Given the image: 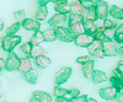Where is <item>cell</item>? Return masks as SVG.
<instances>
[{
  "instance_id": "1",
  "label": "cell",
  "mask_w": 123,
  "mask_h": 102,
  "mask_svg": "<svg viewBox=\"0 0 123 102\" xmlns=\"http://www.w3.org/2000/svg\"><path fill=\"white\" fill-rule=\"evenodd\" d=\"M22 42V37L18 36V35H6L4 38H3V44H1V48L4 52L9 53L14 50L17 46H20Z\"/></svg>"
},
{
  "instance_id": "2",
  "label": "cell",
  "mask_w": 123,
  "mask_h": 102,
  "mask_svg": "<svg viewBox=\"0 0 123 102\" xmlns=\"http://www.w3.org/2000/svg\"><path fill=\"white\" fill-rule=\"evenodd\" d=\"M73 74V69L70 66H63L60 68L57 74H55V78H54V84L55 85H64L67 81L69 80V78Z\"/></svg>"
},
{
  "instance_id": "3",
  "label": "cell",
  "mask_w": 123,
  "mask_h": 102,
  "mask_svg": "<svg viewBox=\"0 0 123 102\" xmlns=\"http://www.w3.org/2000/svg\"><path fill=\"white\" fill-rule=\"evenodd\" d=\"M118 43L115 39H105L102 41V50L105 57H116L117 55Z\"/></svg>"
},
{
  "instance_id": "4",
  "label": "cell",
  "mask_w": 123,
  "mask_h": 102,
  "mask_svg": "<svg viewBox=\"0 0 123 102\" xmlns=\"http://www.w3.org/2000/svg\"><path fill=\"white\" fill-rule=\"evenodd\" d=\"M55 33H57V39L64 43H71L74 41V36L71 35L68 27H64L63 25L55 27Z\"/></svg>"
},
{
  "instance_id": "5",
  "label": "cell",
  "mask_w": 123,
  "mask_h": 102,
  "mask_svg": "<svg viewBox=\"0 0 123 102\" xmlns=\"http://www.w3.org/2000/svg\"><path fill=\"white\" fill-rule=\"evenodd\" d=\"M108 9H110V5L107 1H105V0H95V10H96L98 20L104 21L105 18L108 17Z\"/></svg>"
},
{
  "instance_id": "6",
  "label": "cell",
  "mask_w": 123,
  "mask_h": 102,
  "mask_svg": "<svg viewBox=\"0 0 123 102\" xmlns=\"http://www.w3.org/2000/svg\"><path fill=\"white\" fill-rule=\"evenodd\" d=\"M18 64H20V57L14 50L9 52V55L6 57V60H5V70L6 71H15V70H17Z\"/></svg>"
},
{
  "instance_id": "7",
  "label": "cell",
  "mask_w": 123,
  "mask_h": 102,
  "mask_svg": "<svg viewBox=\"0 0 123 102\" xmlns=\"http://www.w3.org/2000/svg\"><path fill=\"white\" fill-rule=\"evenodd\" d=\"M87 52H89V55H94L95 58H98V59H102L105 57L104 50H102V42L101 41H96V39L92 41V42L87 46Z\"/></svg>"
},
{
  "instance_id": "8",
  "label": "cell",
  "mask_w": 123,
  "mask_h": 102,
  "mask_svg": "<svg viewBox=\"0 0 123 102\" xmlns=\"http://www.w3.org/2000/svg\"><path fill=\"white\" fill-rule=\"evenodd\" d=\"M21 27H24L28 32H36L41 28V21H38L36 18L25 17L21 21Z\"/></svg>"
},
{
  "instance_id": "9",
  "label": "cell",
  "mask_w": 123,
  "mask_h": 102,
  "mask_svg": "<svg viewBox=\"0 0 123 102\" xmlns=\"http://www.w3.org/2000/svg\"><path fill=\"white\" fill-rule=\"evenodd\" d=\"M100 97L105 101H115L117 98V94L118 91L113 87V86H108V87H102L98 90Z\"/></svg>"
},
{
  "instance_id": "10",
  "label": "cell",
  "mask_w": 123,
  "mask_h": 102,
  "mask_svg": "<svg viewBox=\"0 0 123 102\" xmlns=\"http://www.w3.org/2000/svg\"><path fill=\"white\" fill-rule=\"evenodd\" d=\"M94 41V36L92 35H89L86 32L81 33V35H78L74 37V41L73 42L75 43V46L78 47H81V48H87V46Z\"/></svg>"
},
{
  "instance_id": "11",
  "label": "cell",
  "mask_w": 123,
  "mask_h": 102,
  "mask_svg": "<svg viewBox=\"0 0 123 102\" xmlns=\"http://www.w3.org/2000/svg\"><path fill=\"white\" fill-rule=\"evenodd\" d=\"M31 102H52L53 98L48 92L42 90H36L32 92V96L30 98Z\"/></svg>"
},
{
  "instance_id": "12",
  "label": "cell",
  "mask_w": 123,
  "mask_h": 102,
  "mask_svg": "<svg viewBox=\"0 0 123 102\" xmlns=\"http://www.w3.org/2000/svg\"><path fill=\"white\" fill-rule=\"evenodd\" d=\"M67 18H68V15L65 14H59V12H55L52 17H50L48 20V25L50 27H58V26H62V25H64L67 22Z\"/></svg>"
},
{
  "instance_id": "13",
  "label": "cell",
  "mask_w": 123,
  "mask_h": 102,
  "mask_svg": "<svg viewBox=\"0 0 123 102\" xmlns=\"http://www.w3.org/2000/svg\"><path fill=\"white\" fill-rule=\"evenodd\" d=\"M31 69H33V63L28 57H24V58H20V64L17 68V71L20 74H26Z\"/></svg>"
},
{
  "instance_id": "14",
  "label": "cell",
  "mask_w": 123,
  "mask_h": 102,
  "mask_svg": "<svg viewBox=\"0 0 123 102\" xmlns=\"http://www.w3.org/2000/svg\"><path fill=\"white\" fill-rule=\"evenodd\" d=\"M108 80H110L111 85L113 86L117 91H121L123 89V75L119 74V71L117 69L113 70V75H112Z\"/></svg>"
},
{
  "instance_id": "15",
  "label": "cell",
  "mask_w": 123,
  "mask_h": 102,
  "mask_svg": "<svg viewBox=\"0 0 123 102\" xmlns=\"http://www.w3.org/2000/svg\"><path fill=\"white\" fill-rule=\"evenodd\" d=\"M95 70V60L89 59L87 62H85L84 64H81V71H83V75L86 79H90L92 73Z\"/></svg>"
},
{
  "instance_id": "16",
  "label": "cell",
  "mask_w": 123,
  "mask_h": 102,
  "mask_svg": "<svg viewBox=\"0 0 123 102\" xmlns=\"http://www.w3.org/2000/svg\"><path fill=\"white\" fill-rule=\"evenodd\" d=\"M90 79L94 84H102V83H105V81L108 80L106 73L102 70H94V73H92Z\"/></svg>"
},
{
  "instance_id": "17",
  "label": "cell",
  "mask_w": 123,
  "mask_h": 102,
  "mask_svg": "<svg viewBox=\"0 0 123 102\" xmlns=\"http://www.w3.org/2000/svg\"><path fill=\"white\" fill-rule=\"evenodd\" d=\"M35 64L38 69L41 70H44L47 69L50 64H52V60H50L47 55H39L37 58H35Z\"/></svg>"
},
{
  "instance_id": "18",
  "label": "cell",
  "mask_w": 123,
  "mask_h": 102,
  "mask_svg": "<svg viewBox=\"0 0 123 102\" xmlns=\"http://www.w3.org/2000/svg\"><path fill=\"white\" fill-rule=\"evenodd\" d=\"M68 28H69V31L71 32V35H73L74 37L85 32V27H84V22L83 21H81V22L70 24V25H68Z\"/></svg>"
},
{
  "instance_id": "19",
  "label": "cell",
  "mask_w": 123,
  "mask_h": 102,
  "mask_svg": "<svg viewBox=\"0 0 123 102\" xmlns=\"http://www.w3.org/2000/svg\"><path fill=\"white\" fill-rule=\"evenodd\" d=\"M108 16H111L115 20H123V7H119L117 5H112L108 9Z\"/></svg>"
},
{
  "instance_id": "20",
  "label": "cell",
  "mask_w": 123,
  "mask_h": 102,
  "mask_svg": "<svg viewBox=\"0 0 123 102\" xmlns=\"http://www.w3.org/2000/svg\"><path fill=\"white\" fill-rule=\"evenodd\" d=\"M47 16H48V7L44 5H38L35 12V18L38 20V21H44Z\"/></svg>"
},
{
  "instance_id": "21",
  "label": "cell",
  "mask_w": 123,
  "mask_h": 102,
  "mask_svg": "<svg viewBox=\"0 0 123 102\" xmlns=\"http://www.w3.org/2000/svg\"><path fill=\"white\" fill-rule=\"evenodd\" d=\"M54 11L55 12H59V14H65V15H69L70 14V4L68 1H64V3H54Z\"/></svg>"
},
{
  "instance_id": "22",
  "label": "cell",
  "mask_w": 123,
  "mask_h": 102,
  "mask_svg": "<svg viewBox=\"0 0 123 102\" xmlns=\"http://www.w3.org/2000/svg\"><path fill=\"white\" fill-rule=\"evenodd\" d=\"M24 79H25V81H26L27 84H30V85H36L37 80H38V71L31 69L28 73L24 74Z\"/></svg>"
},
{
  "instance_id": "23",
  "label": "cell",
  "mask_w": 123,
  "mask_h": 102,
  "mask_svg": "<svg viewBox=\"0 0 123 102\" xmlns=\"http://www.w3.org/2000/svg\"><path fill=\"white\" fill-rule=\"evenodd\" d=\"M85 7L83 6L80 0H74V1L70 3V12H74V14H80V15H84L85 14Z\"/></svg>"
},
{
  "instance_id": "24",
  "label": "cell",
  "mask_w": 123,
  "mask_h": 102,
  "mask_svg": "<svg viewBox=\"0 0 123 102\" xmlns=\"http://www.w3.org/2000/svg\"><path fill=\"white\" fill-rule=\"evenodd\" d=\"M84 27H85V32L89 33V35H94L97 30V25H96V21H92V20H87V18H84Z\"/></svg>"
},
{
  "instance_id": "25",
  "label": "cell",
  "mask_w": 123,
  "mask_h": 102,
  "mask_svg": "<svg viewBox=\"0 0 123 102\" xmlns=\"http://www.w3.org/2000/svg\"><path fill=\"white\" fill-rule=\"evenodd\" d=\"M43 36H44V42H54L57 39V33H55V28L50 27V28H47L43 31Z\"/></svg>"
},
{
  "instance_id": "26",
  "label": "cell",
  "mask_w": 123,
  "mask_h": 102,
  "mask_svg": "<svg viewBox=\"0 0 123 102\" xmlns=\"http://www.w3.org/2000/svg\"><path fill=\"white\" fill-rule=\"evenodd\" d=\"M30 42L32 43L33 46H37V44H41L42 42H44V36H43V31H36L33 32V35L31 36V39Z\"/></svg>"
},
{
  "instance_id": "27",
  "label": "cell",
  "mask_w": 123,
  "mask_h": 102,
  "mask_svg": "<svg viewBox=\"0 0 123 102\" xmlns=\"http://www.w3.org/2000/svg\"><path fill=\"white\" fill-rule=\"evenodd\" d=\"M39 55H47V50L43 48V47H41L39 44L37 46H33L32 47V52H31V58H37Z\"/></svg>"
},
{
  "instance_id": "28",
  "label": "cell",
  "mask_w": 123,
  "mask_h": 102,
  "mask_svg": "<svg viewBox=\"0 0 123 102\" xmlns=\"http://www.w3.org/2000/svg\"><path fill=\"white\" fill-rule=\"evenodd\" d=\"M32 47H33V44L30 42H25V43H21L20 44V50L25 54V57H28V58H31V52H32Z\"/></svg>"
},
{
  "instance_id": "29",
  "label": "cell",
  "mask_w": 123,
  "mask_h": 102,
  "mask_svg": "<svg viewBox=\"0 0 123 102\" xmlns=\"http://www.w3.org/2000/svg\"><path fill=\"white\" fill-rule=\"evenodd\" d=\"M84 21V15H80V14H74V12H70L68 15V18H67V22L68 25L70 24H74V22H81Z\"/></svg>"
},
{
  "instance_id": "30",
  "label": "cell",
  "mask_w": 123,
  "mask_h": 102,
  "mask_svg": "<svg viewBox=\"0 0 123 102\" xmlns=\"http://www.w3.org/2000/svg\"><path fill=\"white\" fill-rule=\"evenodd\" d=\"M68 91L69 90L62 87L60 85H55L54 89H53V95H54L55 98L57 97H62V96H68Z\"/></svg>"
},
{
  "instance_id": "31",
  "label": "cell",
  "mask_w": 123,
  "mask_h": 102,
  "mask_svg": "<svg viewBox=\"0 0 123 102\" xmlns=\"http://www.w3.org/2000/svg\"><path fill=\"white\" fill-rule=\"evenodd\" d=\"M21 28V22L20 21H16L14 24H11L7 28H6V35H15L18 32V30Z\"/></svg>"
},
{
  "instance_id": "32",
  "label": "cell",
  "mask_w": 123,
  "mask_h": 102,
  "mask_svg": "<svg viewBox=\"0 0 123 102\" xmlns=\"http://www.w3.org/2000/svg\"><path fill=\"white\" fill-rule=\"evenodd\" d=\"M84 18L92 20V21H96V20H98V18H97V14H96V10H95V6L86 10L85 14H84Z\"/></svg>"
},
{
  "instance_id": "33",
  "label": "cell",
  "mask_w": 123,
  "mask_h": 102,
  "mask_svg": "<svg viewBox=\"0 0 123 102\" xmlns=\"http://www.w3.org/2000/svg\"><path fill=\"white\" fill-rule=\"evenodd\" d=\"M92 36H94V39H96V41H101V42L105 41L106 37H105V33H104V26H98L97 30H96V32Z\"/></svg>"
},
{
  "instance_id": "34",
  "label": "cell",
  "mask_w": 123,
  "mask_h": 102,
  "mask_svg": "<svg viewBox=\"0 0 123 102\" xmlns=\"http://www.w3.org/2000/svg\"><path fill=\"white\" fill-rule=\"evenodd\" d=\"M104 27H106V28H117V26H118V24L116 22V20L115 18H105L104 20V25H102Z\"/></svg>"
},
{
  "instance_id": "35",
  "label": "cell",
  "mask_w": 123,
  "mask_h": 102,
  "mask_svg": "<svg viewBox=\"0 0 123 102\" xmlns=\"http://www.w3.org/2000/svg\"><path fill=\"white\" fill-rule=\"evenodd\" d=\"M25 16H26V11H25L24 9L16 10V11L14 12V17L16 18V21H20V22H21L22 20L25 18Z\"/></svg>"
},
{
  "instance_id": "36",
  "label": "cell",
  "mask_w": 123,
  "mask_h": 102,
  "mask_svg": "<svg viewBox=\"0 0 123 102\" xmlns=\"http://www.w3.org/2000/svg\"><path fill=\"white\" fill-rule=\"evenodd\" d=\"M104 33H105L106 39H113V37L116 35V30L115 28H106V27H104Z\"/></svg>"
},
{
  "instance_id": "37",
  "label": "cell",
  "mask_w": 123,
  "mask_h": 102,
  "mask_svg": "<svg viewBox=\"0 0 123 102\" xmlns=\"http://www.w3.org/2000/svg\"><path fill=\"white\" fill-rule=\"evenodd\" d=\"M80 1H81V4H83V6L85 7V10L95 6V0H80Z\"/></svg>"
},
{
  "instance_id": "38",
  "label": "cell",
  "mask_w": 123,
  "mask_h": 102,
  "mask_svg": "<svg viewBox=\"0 0 123 102\" xmlns=\"http://www.w3.org/2000/svg\"><path fill=\"white\" fill-rule=\"evenodd\" d=\"M79 95H80V90H79L78 87L70 89V90L68 91V96L70 97V101H71V98H74V97H76V96H79Z\"/></svg>"
},
{
  "instance_id": "39",
  "label": "cell",
  "mask_w": 123,
  "mask_h": 102,
  "mask_svg": "<svg viewBox=\"0 0 123 102\" xmlns=\"http://www.w3.org/2000/svg\"><path fill=\"white\" fill-rule=\"evenodd\" d=\"M87 95H79V96H76V97H74V98H71V101L73 102H86L87 101Z\"/></svg>"
},
{
  "instance_id": "40",
  "label": "cell",
  "mask_w": 123,
  "mask_h": 102,
  "mask_svg": "<svg viewBox=\"0 0 123 102\" xmlns=\"http://www.w3.org/2000/svg\"><path fill=\"white\" fill-rule=\"evenodd\" d=\"M89 59H90V55H80V57L76 58V63L81 65V64H84L85 62H87Z\"/></svg>"
},
{
  "instance_id": "41",
  "label": "cell",
  "mask_w": 123,
  "mask_h": 102,
  "mask_svg": "<svg viewBox=\"0 0 123 102\" xmlns=\"http://www.w3.org/2000/svg\"><path fill=\"white\" fill-rule=\"evenodd\" d=\"M113 39L116 41L118 44H122L123 43V33H116L115 37H113Z\"/></svg>"
},
{
  "instance_id": "42",
  "label": "cell",
  "mask_w": 123,
  "mask_h": 102,
  "mask_svg": "<svg viewBox=\"0 0 123 102\" xmlns=\"http://www.w3.org/2000/svg\"><path fill=\"white\" fill-rule=\"evenodd\" d=\"M118 71H119V74L123 75V60H119L118 64H117V68H116Z\"/></svg>"
},
{
  "instance_id": "43",
  "label": "cell",
  "mask_w": 123,
  "mask_h": 102,
  "mask_svg": "<svg viewBox=\"0 0 123 102\" xmlns=\"http://www.w3.org/2000/svg\"><path fill=\"white\" fill-rule=\"evenodd\" d=\"M49 3H52V0H37V4H38V5H44V6H47Z\"/></svg>"
},
{
  "instance_id": "44",
  "label": "cell",
  "mask_w": 123,
  "mask_h": 102,
  "mask_svg": "<svg viewBox=\"0 0 123 102\" xmlns=\"http://www.w3.org/2000/svg\"><path fill=\"white\" fill-rule=\"evenodd\" d=\"M117 101H121V102H123V89L121 90V91H118V94H117V98H116Z\"/></svg>"
},
{
  "instance_id": "45",
  "label": "cell",
  "mask_w": 123,
  "mask_h": 102,
  "mask_svg": "<svg viewBox=\"0 0 123 102\" xmlns=\"http://www.w3.org/2000/svg\"><path fill=\"white\" fill-rule=\"evenodd\" d=\"M5 69V59H3L1 57H0V73Z\"/></svg>"
},
{
  "instance_id": "46",
  "label": "cell",
  "mask_w": 123,
  "mask_h": 102,
  "mask_svg": "<svg viewBox=\"0 0 123 102\" xmlns=\"http://www.w3.org/2000/svg\"><path fill=\"white\" fill-rule=\"evenodd\" d=\"M116 33H123V22H122L121 25L117 26V28H116Z\"/></svg>"
},
{
  "instance_id": "47",
  "label": "cell",
  "mask_w": 123,
  "mask_h": 102,
  "mask_svg": "<svg viewBox=\"0 0 123 102\" xmlns=\"http://www.w3.org/2000/svg\"><path fill=\"white\" fill-rule=\"evenodd\" d=\"M117 54L123 55V43H122L121 46H118V48H117Z\"/></svg>"
},
{
  "instance_id": "48",
  "label": "cell",
  "mask_w": 123,
  "mask_h": 102,
  "mask_svg": "<svg viewBox=\"0 0 123 102\" xmlns=\"http://www.w3.org/2000/svg\"><path fill=\"white\" fill-rule=\"evenodd\" d=\"M4 30V21H3V18H0V32H1Z\"/></svg>"
},
{
  "instance_id": "49",
  "label": "cell",
  "mask_w": 123,
  "mask_h": 102,
  "mask_svg": "<svg viewBox=\"0 0 123 102\" xmlns=\"http://www.w3.org/2000/svg\"><path fill=\"white\" fill-rule=\"evenodd\" d=\"M53 3H64V1H68V0H52Z\"/></svg>"
},
{
  "instance_id": "50",
  "label": "cell",
  "mask_w": 123,
  "mask_h": 102,
  "mask_svg": "<svg viewBox=\"0 0 123 102\" xmlns=\"http://www.w3.org/2000/svg\"><path fill=\"white\" fill-rule=\"evenodd\" d=\"M87 101H90V102H96L95 98H89V97H87Z\"/></svg>"
},
{
  "instance_id": "51",
  "label": "cell",
  "mask_w": 123,
  "mask_h": 102,
  "mask_svg": "<svg viewBox=\"0 0 123 102\" xmlns=\"http://www.w3.org/2000/svg\"><path fill=\"white\" fill-rule=\"evenodd\" d=\"M1 44H3V38H0V48H1Z\"/></svg>"
},
{
  "instance_id": "52",
  "label": "cell",
  "mask_w": 123,
  "mask_h": 102,
  "mask_svg": "<svg viewBox=\"0 0 123 102\" xmlns=\"http://www.w3.org/2000/svg\"><path fill=\"white\" fill-rule=\"evenodd\" d=\"M0 98H1V92H0Z\"/></svg>"
}]
</instances>
